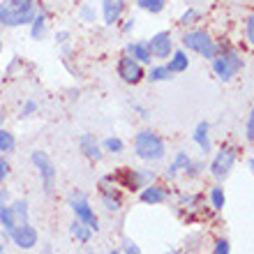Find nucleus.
I'll return each instance as SVG.
<instances>
[{
  "label": "nucleus",
  "instance_id": "obj_33",
  "mask_svg": "<svg viewBox=\"0 0 254 254\" xmlns=\"http://www.w3.org/2000/svg\"><path fill=\"white\" fill-rule=\"evenodd\" d=\"M35 111H37V102H35V100H26L23 109H21V116H23V118H28V116H33Z\"/></svg>",
  "mask_w": 254,
  "mask_h": 254
},
{
  "label": "nucleus",
  "instance_id": "obj_23",
  "mask_svg": "<svg viewBox=\"0 0 254 254\" xmlns=\"http://www.w3.org/2000/svg\"><path fill=\"white\" fill-rule=\"evenodd\" d=\"M14 150H16V136L0 127V153L9 155V153H14Z\"/></svg>",
  "mask_w": 254,
  "mask_h": 254
},
{
  "label": "nucleus",
  "instance_id": "obj_42",
  "mask_svg": "<svg viewBox=\"0 0 254 254\" xmlns=\"http://www.w3.org/2000/svg\"><path fill=\"white\" fill-rule=\"evenodd\" d=\"M9 5H19V2H26V0H7Z\"/></svg>",
  "mask_w": 254,
  "mask_h": 254
},
{
  "label": "nucleus",
  "instance_id": "obj_2",
  "mask_svg": "<svg viewBox=\"0 0 254 254\" xmlns=\"http://www.w3.org/2000/svg\"><path fill=\"white\" fill-rule=\"evenodd\" d=\"M37 12H40V9L35 5V0H26V2H19V5L0 2V23L7 28L28 26V23H33Z\"/></svg>",
  "mask_w": 254,
  "mask_h": 254
},
{
  "label": "nucleus",
  "instance_id": "obj_11",
  "mask_svg": "<svg viewBox=\"0 0 254 254\" xmlns=\"http://www.w3.org/2000/svg\"><path fill=\"white\" fill-rule=\"evenodd\" d=\"M148 49H150L153 58H169V56H171V49H174L171 33H169V30H162V33L153 35L150 42H148Z\"/></svg>",
  "mask_w": 254,
  "mask_h": 254
},
{
  "label": "nucleus",
  "instance_id": "obj_39",
  "mask_svg": "<svg viewBox=\"0 0 254 254\" xmlns=\"http://www.w3.org/2000/svg\"><path fill=\"white\" fill-rule=\"evenodd\" d=\"M67 37H69V33H65V30L56 35V40H58V42H67Z\"/></svg>",
  "mask_w": 254,
  "mask_h": 254
},
{
  "label": "nucleus",
  "instance_id": "obj_28",
  "mask_svg": "<svg viewBox=\"0 0 254 254\" xmlns=\"http://www.w3.org/2000/svg\"><path fill=\"white\" fill-rule=\"evenodd\" d=\"M148 79L157 83V81H167L171 79V72H169L167 65H157V67H150V72H148Z\"/></svg>",
  "mask_w": 254,
  "mask_h": 254
},
{
  "label": "nucleus",
  "instance_id": "obj_27",
  "mask_svg": "<svg viewBox=\"0 0 254 254\" xmlns=\"http://www.w3.org/2000/svg\"><path fill=\"white\" fill-rule=\"evenodd\" d=\"M102 150H107V153H111V155H118L125 150V143H123L118 136H109V139H104V143H102Z\"/></svg>",
  "mask_w": 254,
  "mask_h": 254
},
{
  "label": "nucleus",
  "instance_id": "obj_32",
  "mask_svg": "<svg viewBox=\"0 0 254 254\" xmlns=\"http://www.w3.org/2000/svg\"><path fill=\"white\" fill-rule=\"evenodd\" d=\"M123 254H141L139 245L134 241H129V238H125V243H123Z\"/></svg>",
  "mask_w": 254,
  "mask_h": 254
},
{
  "label": "nucleus",
  "instance_id": "obj_9",
  "mask_svg": "<svg viewBox=\"0 0 254 254\" xmlns=\"http://www.w3.org/2000/svg\"><path fill=\"white\" fill-rule=\"evenodd\" d=\"M69 206H72L74 215H76V220H81L83 224L93 229V231H100V222H97V215H95L93 206L88 203V199L83 194H76L72 201H69Z\"/></svg>",
  "mask_w": 254,
  "mask_h": 254
},
{
  "label": "nucleus",
  "instance_id": "obj_13",
  "mask_svg": "<svg viewBox=\"0 0 254 254\" xmlns=\"http://www.w3.org/2000/svg\"><path fill=\"white\" fill-rule=\"evenodd\" d=\"M139 199L143 203H150V206H157V203H164L169 199V192L157 183H148L146 188H141Z\"/></svg>",
  "mask_w": 254,
  "mask_h": 254
},
{
  "label": "nucleus",
  "instance_id": "obj_10",
  "mask_svg": "<svg viewBox=\"0 0 254 254\" xmlns=\"http://www.w3.org/2000/svg\"><path fill=\"white\" fill-rule=\"evenodd\" d=\"M12 243L16 245L19 250H33L37 243H40V234H37V229L26 222V224H19V227L12 229V234H9Z\"/></svg>",
  "mask_w": 254,
  "mask_h": 254
},
{
  "label": "nucleus",
  "instance_id": "obj_30",
  "mask_svg": "<svg viewBox=\"0 0 254 254\" xmlns=\"http://www.w3.org/2000/svg\"><path fill=\"white\" fill-rule=\"evenodd\" d=\"M213 254H231V243L227 238H217L215 241V248H213Z\"/></svg>",
  "mask_w": 254,
  "mask_h": 254
},
{
  "label": "nucleus",
  "instance_id": "obj_43",
  "mask_svg": "<svg viewBox=\"0 0 254 254\" xmlns=\"http://www.w3.org/2000/svg\"><path fill=\"white\" fill-rule=\"evenodd\" d=\"M109 254H123V250H111Z\"/></svg>",
  "mask_w": 254,
  "mask_h": 254
},
{
  "label": "nucleus",
  "instance_id": "obj_7",
  "mask_svg": "<svg viewBox=\"0 0 254 254\" xmlns=\"http://www.w3.org/2000/svg\"><path fill=\"white\" fill-rule=\"evenodd\" d=\"M234 164H236V150L224 146L222 150H217L215 160L210 162V174H213L215 181H224V178H229Z\"/></svg>",
  "mask_w": 254,
  "mask_h": 254
},
{
  "label": "nucleus",
  "instance_id": "obj_29",
  "mask_svg": "<svg viewBox=\"0 0 254 254\" xmlns=\"http://www.w3.org/2000/svg\"><path fill=\"white\" fill-rule=\"evenodd\" d=\"M199 19H201L199 9H194V7H190L188 12H183V16L178 19V23H181V26H190V23H196Z\"/></svg>",
  "mask_w": 254,
  "mask_h": 254
},
{
  "label": "nucleus",
  "instance_id": "obj_31",
  "mask_svg": "<svg viewBox=\"0 0 254 254\" xmlns=\"http://www.w3.org/2000/svg\"><path fill=\"white\" fill-rule=\"evenodd\" d=\"M245 40H248L250 47H254V14H250L248 21H245Z\"/></svg>",
  "mask_w": 254,
  "mask_h": 254
},
{
  "label": "nucleus",
  "instance_id": "obj_25",
  "mask_svg": "<svg viewBox=\"0 0 254 254\" xmlns=\"http://www.w3.org/2000/svg\"><path fill=\"white\" fill-rule=\"evenodd\" d=\"M208 196H210V206H213L215 210H224V206H227V194H224V190H222L220 185H215Z\"/></svg>",
  "mask_w": 254,
  "mask_h": 254
},
{
  "label": "nucleus",
  "instance_id": "obj_36",
  "mask_svg": "<svg viewBox=\"0 0 254 254\" xmlns=\"http://www.w3.org/2000/svg\"><path fill=\"white\" fill-rule=\"evenodd\" d=\"M81 19L86 21V23H90V21H95V9L93 7H83V9H81Z\"/></svg>",
  "mask_w": 254,
  "mask_h": 254
},
{
  "label": "nucleus",
  "instance_id": "obj_26",
  "mask_svg": "<svg viewBox=\"0 0 254 254\" xmlns=\"http://www.w3.org/2000/svg\"><path fill=\"white\" fill-rule=\"evenodd\" d=\"M136 5L143 9V12H150V14H160L167 5V0H136Z\"/></svg>",
  "mask_w": 254,
  "mask_h": 254
},
{
  "label": "nucleus",
  "instance_id": "obj_38",
  "mask_svg": "<svg viewBox=\"0 0 254 254\" xmlns=\"http://www.w3.org/2000/svg\"><path fill=\"white\" fill-rule=\"evenodd\" d=\"M121 30H123V33H129V30H134V19H127L125 23L121 26Z\"/></svg>",
  "mask_w": 254,
  "mask_h": 254
},
{
  "label": "nucleus",
  "instance_id": "obj_18",
  "mask_svg": "<svg viewBox=\"0 0 254 254\" xmlns=\"http://www.w3.org/2000/svg\"><path fill=\"white\" fill-rule=\"evenodd\" d=\"M9 210L14 215V222H16V227L19 224H26L30 220V210H28V201L26 199H16L9 203Z\"/></svg>",
  "mask_w": 254,
  "mask_h": 254
},
{
  "label": "nucleus",
  "instance_id": "obj_21",
  "mask_svg": "<svg viewBox=\"0 0 254 254\" xmlns=\"http://www.w3.org/2000/svg\"><path fill=\"white\" fill-rule=\"evenodd\" d=\"M190 167H192V157H190L188 153H178V155H176V160H174V164L169 167L167 176H169V178H176V174H178V171H188Z\"/></svg>",
  "mask_w": 254,
  "mask_h": 254
},
{
  "label": "nucleus",
  "instance_id": "obj_22",
  "mask_svg": "<svg viewBox=\"0 0 254 254\" xmlns=\"http://www.w3.org/2000/svg\"><path fill=\"white\" fill-rule=\"evenodd\" d=\"M0 227H2L5 236H9L12 234V229L16 227L14 215H12V210H9V203H2V201H0Z\"/></svg>",
  "mask_w": 254,
  "mask_h": 254
},
{
  "label": "nucleus",
  "instance_id": "obj_44",
  "mask_svg": "<svg viewBox=\"0 0 254 254\" xmlns=\"http://www.w3.org/2000/svg\"><path fill=\"white\" fill-rule=\"evenodd\" d=\"M250 169H252V171H254V160H250Z\"/></svg>",
  "mask_w": 254,
  "mask_h": 254
},
{
  "label": "nucleus",
  "instance_id": "obj_4",
  "mask_svg": "<svg viewBox=\"0 0 254 254\" xmlns=\"http://www.w3.org/2000/svg\"><path fill=\"white\" fill-rule=\"evenodd\" d=\"M183 47L194 51V54L203 56L208 61H213L217 56V44L206 30H190V33L183 35Z\"/></svg>",
  "mask_w": 254,
  "mask_h": 254
},
{
  "label": "nucleus",
  "instance_id": "obj_41",
  "mask_svg": "<svg viewBox=\"0 0 254 254\" xmlns=\"http://www.w3.org/2000/svg\"><path fill=\"white\" fill-rule=\"evenodd\" d=\"M0 201H2V203H7V190H0Z\"/></svg>",
  "mask_w": 254,
  "mask_h": 254
},
{
  "label": "nucleus",
  "instance_id": "obj_5",
  "mask_svg": "<svg viewBox=\"0 0 254 254\" xmlns=\"http://www.w3.org/2000/svg\"><path fill=\"white\" fill-rule=\"evenodd\" d=\"M243 67V61L238 58L236 51H222L213 58V69L222 81H231Z\"/></svg>",
  "mask_w": 254,
  "mask_h": 254
},
{
  "label": "nucleus",
  "instance_id": "obj_34",
  "mask_svg": "<svg viewBox=\"0 0 254 254\" xmlns=\"http://www.w3.org/2000/svg\"><path fill=\"white\" fill-rule=\"evenodd\" d=\"M7 176H9V162L5 157H0V185L7 181Z\"/></svg>",
  "mask_w": 254,
  "mask_h": 254
},
{
  "label": "nucleus",
  "instance_id": "obj_15",
  "mask_svg": "<svg viewBox=\"0 0 254 254\" xmlns=\"http://www.w3.org/2000/svg\"><path fill=\"white\" fill-rule=\"evenodd\" d=\"M102 12H104V23L116 26L125 12V0H102Z\"/></svg>",
  "mask_w": 254,
  "mask_h": 254
},
{
  "label": "nucleus",
  "instance_id": "obj_47",
  "mask_svg": "<svg viewBox=\"0 0 254 254\" xmlns=\"http://www.w3.org/2000/svg\"><path fill=\"white\" fill-rule=\"evenodd\" d=\"M167 254H178V252H167Z\"/></svg>",
  "mask_w": 254,
  "mask_h": 254
},
{
  "label": "nucleus",
  "instance_id": "obj_48",
  "mask_svg": "<svg viewBox=\"0 0 254 254\" xmlns=\"http://www.w3.org/2000/svg\"><path fill=\"white\" fill-rule=\"evenodd\" d=\"M0 254H2V245H0Z\"/></svg>",
  "mask_w": 254,
  "mask_h": 254
},
{
  "label": "nucleus",
  "instance_id": "obj_3",
  "mask_svg": "<svg viewBox=\"0 0 254 254\" xmlns=\"http://www.w3.org/2000/svg\"><path fill=\"white\" fill-rule=\"evenodd\" d=\"M155 178V171L146 169V171H136V169H118L116 174L104 176V183H114V185H121L132 192H139L141 188H146L148 183Z\"/></svg>",
  "mask_w": 254,
  "mask_h": 254
},
{
  "label": "nucleus",
  "instance_id": "obj_14",
  "mask_svg": "<svg viewBox=\"0 0 254 254\" xmlns=\"http://www.w3.org/2000/svg\"><path fill=\"white\" fill-rule=\"evenodd\" d=\"M79 148H81V153L93 162H100L104 157V150H102L100 141L95 139V134H83L79 139Z\"/></svg>",
  "mask_w": 254,
  "mask_h": 254
},
{
  "label": "nucleus",
  "instance_id": "obj_20",
  "mask_svg": "<svg viewBox=\"0 0 254 254\" xmlns=\"http://www.w3.org/2000/svg\"><path fill=\"white\" fill-rule=\"evenodd\" d=\"M167 67H169V72H171V74L185 72V69L190 67V58H188V54H185V51H176V54L171 56V58H169Z\"/></svg>",
  "mask_w": 254,
  "mask_h": 254
},
{
  "label": "nucleus",
  "instance_id": "obj_40",
  "mask_svg": "<svg viewBox=\"0 0 254 254\" xmlns=\"http://www.w3.org/2000/svg\"><path fill=\"white\" fill-rule=\"evenodd\" d=\"M40 254H54V248H51V245H44V248L40 250Z\"/></svg>",
  "mask_w": 254,
  "mask_h": 254
},
{
  "label": "nucleus",
  "instance_id": "obj_17",
  "mask_svg": "<svg viewBox=\"0 0 254 254\" xmlns=\"http://www.w3.org/2000/svg\"><path fill=\"white\" fill-rule=\"evenodd\" d=\"M192 139L199 143V148L206 155L210 153V125H208L206 121L196 125V129H194V134H192Z\"/></svg>",
  "mask_w": 254,
  "mask_h": 254
},
{
  "label": "nucleus",
  "instance_id": "obj_24",
  "mask_svg": "<svg viewBox=\"0 0 254 254\" xmlns=\"http://www.w3.org/2000/svg\"><path fill=\"white\" fill-rule=\"evenodd\" d=\"M44 30H47V14L37 12V16L33 19V28H30V37H33V40H42V37H44Z\"/></svg>",
  "mask_w": 254,
  "mask_h": 254
},
{
  "label": "nucleus",
  "instance_id": "obj_6",
  "mask_svg": "<svg viewBox=\"0 0 254 254\" xmlns=\"http://www.w3.org/2000/svg\"><path fill=\"white\" fill-rule=\"evenodd\" d=\"M30 160H33L35 169L40 171V178L44 183V192L51 194L56 188V167H54V162H51V157L44 150H33Z\"/></svg>",
  "mask_w": 254,
  "mask_h": 254
},
{
  "label": "nucleus",
  "instance_id": "obj_12",
  "mask_svg": "<svg viewBox=\"0 0 254 254\" xmlns=\"http://www.w3.org/2000/svg\"><path fill=\"white\" fill-rule=\"evenodd\" d=\"M100 196H102L104 208H107V210H111V213H118V210L123 208L121 192H118L114 185H109V183H104V181H102V185H100Z\"/></svg>",
  "mask_w": 254,
  "mask_h": 254
},
{
  "label": "nucleus",
  "instance_id": "obj_16",
  "mask_svg": "<svg viewBox=\"0 0 254 254\" xmlns=\"http://www.w3.org/2000/svg\"><path fill=\"white\" fill-rule=\"evenodd\" d=\"M127 56H132L134 61L141 63V65H150V61H153L148 42H132V44H127Z\"/></svg>",
  "mask_w": 254,
  "mask_h": 254
},
{
  "label": "nucleus",
  "instance_id": "obj_1",
  "mask_svg": "<svg viewBox=\"0 0 254 254\" xmlns=\"http://www.w3.org/2000/svg\"><path fill=\"white\" fill-rule=\"evenodd\" d=\"M134 153H136L139 160L157 162L164 157L167 146H164V139H162L160 134H155L153 129H141L134 136Z\"/></svg>",
  "mask_w": 254,
  "mask_h": 254
},
{
  "label": "nucleus",
  "instance_id": "obj_35",
  "mask_svg": "<svg viewBox=\"0 0 254 254\" xmlns=\"http://www.w3.org/2000/svg\"><path fill=\"white\" fill-rule=\"evenodd\" d=\"M245 136H248V141H254V109H252V114H250L248 118V127H245Z\"/></svg>",
  "mask_w": 254,
  "mask_h": 254
},
{
  "label": "nucleus",
  "instance_id": "obj_45",
  "mask_svg": "<svg viewBox=\"0 0 254 254\" xmlns=\"http://www.w3.org/2000/svg\"><path fill=\"white\" fill-rule=\"evenodd\" d=\"M0 54H2V40H0Z\"/></svg>",
  "mask_w": 254,
  "mask_h": 254
},
{
  "label": "nucleus",
  "instance_id": "obj_19",
  "mask_svg": "<svg viewBox=\"0 0 254 254\" xmlns=\"http://www.w3.org/2000/svg\"><path fill=\"white\" fill-rule=\"evenodd\" d=\"M69 236L76 238L79 243H88L93 238V229L88 227V224H83L81 220H74L72 224H69Z\"/></svg>",
  "mask_w": 254,
  "mask_h": 254
},
{
  "label": "nucleus",
  "instance_id": "obj_8",
  "mask_svg": "<svg viewBox=\"0 0 254 254\" xmlns=\"http://www.w3.org/2000/svg\"><path fill=\"white\" fill-rule=\"evenodd\" d=\"M116 72H118V76H121L125 83H129V86L141 83V81H143V76H146V72H143L141 63H136L132 56H123L121 61H118V65H116Z\"/></svg>",
  "mask_w": 254,
  "mask_h": 254
},
{
  "label": "nucleus",
  "instance_id": "obj_46",
  "mask_svg": "<svg viewBox=\"0 0 254 254\" xmlns=\"http://www.w3.org/2000/svg\"><path fill=\"white\" fill-rule=\"evenodd\" d=\"M0 123H2V111H0Z\"/></svg>",
  "mask_w": 254,
  "mask_h": 254
},
{
  "label": "nucleus",
  "instance_id": "obj_37",
  "mask_svg": "<svg viewBox=\"0 0 254 254\" xmlns=\"http://www.w3.org/2000/svg\"><path fill=\"white\" fill-rule=\"evenodd\" d=\"M196 201H201V196H183L181 199V206H185V208H192V203H196Z\"/></svg>",
  "mask_w": 254,
  "mask_h": 254
}]
</instances>
